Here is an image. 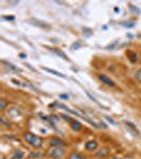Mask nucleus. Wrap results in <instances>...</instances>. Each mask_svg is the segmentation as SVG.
Masks as SVG:
<instances>
[{
    "instance_id": "nucleus-19",
    "label": "nucleus",
    "mask_w": 141,
    "mask_h": 159,
    "mask_svg": "<svg viewBox=\"0 0 141 159\" xmlns=\"http://www.w3.org/2000/svg\"><path fill=\"white\" fill-rule=\"evenodd\" d=\"M75 47H76V49H78V48H80L81 47V43H73V45L72 46H71V49H72V50H75Z\"/></svg>"
},
{
    "instance_id": "nucleus-21",
    "label": "nucleus",
    "mask_w": 141,
    "mask_h": 159,
    "mask_svg": "<svg viewBox=\"0 0 141 159\" xmlns=\"http://www.w3.org/2000/svg\"><path fill=\"white\" fill-rule=\"evenodd\" d=\"M61 117H63V118H64V119H65V120H67V121H69V122H70L71 120H72V119H71L70 117H69V116H66V115H61Z\"/></svg>"
},
{
    "instance_id": "nucleus-22",
    "label": "nucleus",
    "mask_w": 141,
    "mask_h": 159,
    "mask_svg": "<svg viewBox=\"0 0 141 159\" xmlns=\"http://www.w3.org/2000/svg\"><path fill=\"white\" fill-rule=\"evenodd\" d=\"M105 118H106V119L108 120V121L111 122V123H112V124H114V125H116V122H115L114 120L111 119V118H109V117H107V116H105Z\"/></svg>"
},
{
    "instance_id": "nucleus-16",
    "label": "nucleus",
    "mask_w": 141,
    "mask_h": 159,
    "mask_svg": "<svg viewBox=\"0 0 141 159\" xmlns=\"http://www.w3.org/2000/svg\"><path fill=\"white\" fill-rule=\"evenodd\" d=\"M3 64H6L7 65V68H10L11 70H14V71H20V69L19 68H17V67H15L14 65H12V64H10V63H6V61H2Z\"/></svg>"
},
{
    "instance_id": "nucleus-9",
    "label": "nucleus",
    "mask_w": 141,
    "mask_h": 159,
    "mask_svg": "<svg viewBox=\"0 0 141 159\" xmlns=\"http://www.w3.org/2000/svg\"><path fill=\"white\" fill-rule=\"evenodd\" d=\"M127 54V57H129V60L132 61V63H136L137 61V53L134 52V51H129V52L126 53Z\"/></svg>"
},
{
    "instance_id": "nucleus-24",
    "label": "nucleus",
    "mask_w": 141,
    "mask_h": 159,
    "mask_svg": "<svg viewBox=\"0 0 141 159\" xmlns=\"http://www.w3.org/2000/svg\"><path fill=\"white\" fill-rule=\"evenodd\" d=\"M20 57H21V58H25V57H27V55H25V54H22V53H21V54H20Z\"/></svg>"
},
{
    "instance_id": "nucleus-10",
    "label": "nucleus",
    "mask_w": 141,
    "mask_h": 159,
    "mask_svg": "<svg viewBox=\"0 0 141 159\" xmlns=\"http://www.w3.org/2000/svg\"><path fill=\"white\" fill-rule=\"evenodd\" d=\"M68 159H86L85 158V156L84 155H82L81 153H71L70 155H69V157Z\"/></svg>"
},
{
    "instance_id": "nucleus-8",
    "label": "nucleus",
    "mask_w": 141,
    "mask_h": 159,
    "mask_svg": "<svg viewBox=\"0 0 141 159\" xmlns=\"http://www.w3.org/2000/svg\"><path fill=\"white\" fill-rule=\"evenodd\" d=\"M125 124H126V127H127V129H130V132L134 133V135H137V136L139 135V130L137 129V127H136L132 122L126 121V122H125Z\"/></svg>"
},
{
    "instance_id": "nucleus-11",
    "label": "nucleus",
    "mask_w": 141,
    "mask_h": 159,
    "mask_svg": "<svg viewBox=\"0 0 141 159\" xmlns=\"http://www.w3.org/2000/svg\"><path fill=\"white\" fill-rule=\"evenodd\" d=\"M50 51H52V52H54L56 55H58V56H61V57H63L64 60H66V61L68 60V57H67V56H66V54L63 52V51L57 50V49H50Z\"/></svg>"
},
{
    "instance_id": "nucleus-15",
    "label": "nucleus",
    "mask_w": 141,
    "mask_h": 159,
    "mask_svg": "<svg viewBox=\"0 0 141 159\" xmlns=\"http://www.w3.org/2000/svg\"><path fill=\"white\" fill-rule=\"evenodd\" d=\"M135 79H136V81H137L138 83H140V84H141V68L139 69V70L136 71V73H135Z\"/></svg>"
},
{
    "instance_id": "nucleus-13",
    "label": "nucleus",
    "mask_w": 141,
    "mask_h": 159,
    "mask_svg": "<svg viewBox=\"0 0 141 159\" xmlns=\"http://www.w3.org/2000/svg\"><path fill=\"white\" fill-rule=\"evenodd\" d=\"M24 157V153L21 151H15L12 156V159H21Z\"/></svg>"
},
{
    "instance_id": "nucleus-5",
    "label": "nucleus",
    "mask_w": 141,
    "mask_h": 159,
    "mask_svg": "<svg viewBox=\"0 0 141 159\" xmlns=\"http://www.w3.org/2000/svg\"><path fill=\"white\" fill-rule=\"evenodd\" d=\"M98 147H99V144L96 140L87 141L86 144H85V148L88 151V152H93V151H96L97 148H98Z\"/></svg>"
},
{
    "instance_id": "nucleus-6",
    "label": "nucleus",
    "mask_w": 141,
    "mask_h": 159,
    "mask_svg": "<svg viewBox=\"0 0 141 159\" xmlns=\"http://www.w3.org/2000/svg\"><path fill=\"white\" fill-rule=\"evenodd\" d=\"M108 155H109V151H108V148H100V150L97 151V153H96L97 157H100V158H105Z\"/></svg>"
},
{
    "instance_id": "nucleus-14",
    "label": "nucleus",
    "mask_w": 141,
    "mask_h": 159,
    "mask_svg": "<svg viewBox=\"0 0 141 159\" xmlns=\"http://www.w3.org/2000/svg\"><path fill=\"white\" fill-rule=\"evenodd\" d=\"M7 105H9V102H7V101H6L4 99L0 100V110H2V111H3V110L7 108Z\"/></svg>"
},
{
    "instance_id": "nucleus-7",
    "label": "nucleus",
    "mask_w": 141,
    "mask_h": 159,
    "mask_svg": "<svg viewBox=\"0 0 141 159\" xmlns=\"http://www.w3.org/2000/svg\"><path fill=\"white\" fill-rule=\"evenodd\" d=\"M70 127L75 132H80L82 129V124L81 122H79L78 120H71L70 121Z\"/></svg>"
},
{
    "instance_id": "nucleus-20",
    "label": "nucleus",
    "mask_w": 141,
    "mask_h": 159,
    "mask_svg": "<svg viewBox=\"0 0 141 159\" xmlns=\"http://www.w3.org/2000/svg\"><path fill=\"white\" fill-rule=\"evenodd\" d=\"M60 99L68 100V99H69V96H68V94H60Z\"/></svg>"
},
{
    "instance_id": "nucleus-1",
    "label": "nucleus",
    "mask_w": 141,
    "mask_h": 159,
    "mask_svg": "<svg viewBox=\"0 0 141 159\" xmlns=\"http://www.w3.org/2000/svg\"><path fill=\"white\" fill-rule=\"evenodd\" d=\"M22 137H24L25 141L30 145V147H32L34 148H40L43 144V140L42 138L37 135H34L33 133H30V132L24 133Z\"/></svg>"
},
{
    "instance_id": "nucleus-18",
    "label": "nucleus",
    "mask_w": 141,
    "mask_h": 159,
    "mask_svg": "<svg viewBox=\"0 0 141 159\" xmlns=\"http://www.w3.org/2000/svg\"><path fill=\"white\" fill-rule=\"evenodd\" d=\"M122 25L124 27H127V28H133L135 25V22L134 21H130V22H122Z\"/></svg>"
},
{
    "instance_id": "nucleus-3",
    "label": "nucleus",
    "mask_w": 141,
    "mask_h": 159,
    "mask_svg": "<svg viewBox=\"0 0 141 159\" xmlns=\"http://www.w3.org/2000/svg\"><path fill=\"white\" fill-rule=\"evenodd\" d=\"M98 78L100 81L102 82V83H104L105 85H107V86H109V87H114L116 84H115V82L112 81V80L111 78H108L107 75H105V74H98Z\"/></svg>"
},
{
    "instance_id": "nucleus-26",
    "label": "nucleus",
    "mask_w": 141,
    "mask_h": 159,
    "mask_svg": "<svg viewBox=\"0 0 141 159\" xmlns=\"http://www.w3.org/2000/svg\"><path fill=\"white\" fill-rule=\"evenodd\" d=\"M1 159H4V157H2V158H1Z\"/></svg>"
},
{
    "instance_id": "nucleus-2",
    "label": "nucleus",
    "mask_w": 141,
    "mask_h": 159,
    "mask_svg": "<svg viewBox=\"0 0 141 159\" xmlns=\"http://www.w3.org/2000/svg\"><path fill=\"white\" fill-rule=\"evenodd\" d=\"M66 155V150L65 148H55L52 147L48 151V156L53 159H61L64 158Z\"/></svg>"
},
{
    "instance_id": "nucleus-4",
    "label": "nucleus",
    "mask_w": 141,
    "mask_h": 159,
    "mask_svg": "<svg viewBox=\"0 0 141 159\" xmlns=\"http://www.w3.org/2000/svg\"><path fill=\"white\" fill-rule=\"evenodd\" d=\"M49 143H50L51 147H55V148H64V145H65V142L57 137L51 138Z\"/></svg>"
},
{
    "instance_id": "nucleus-23",
    "label": "nucleus",
    "mask_w": 141,
    "mask_h": 159,
    "mask_svg": "<svg viewBox=\"0 0 141 159\" xmlns=\"http://www.w3.org/2000/svg\"><path fill=\"white\" fill-rule=\"evenodd\" d=\"M12 82H14V83H15V84H16V85H20V82H18V81H16V80H14V79H13V80H12Z\"/></svg>"
},
{
    "instance_id": "nucleus-25",
    "label": "nucleus",
    "mask_w": 141,
    "mask_h": 159,
    "mask_svg": "<svg viewBox=\"0 0 141 159\" xmlns=\"http://www.w3.org/2000/svg\"><path fill=\"white\" fill-rule=\"evenodd\" d=\"M111 159H122V158H120V157H116V156H115V157H111Z\"/></svg>"
},
{
    "instance_id": "nucleus-17",
    "label": "nucleus",
    "mask_w": 141,
    "mask_h": 159,
    "mask_svg": "<svg viewBox=\"0 0 141 159\" xmlns=\"http://www.w3.org/2000/svg\"><path fill=\"white\" fill-rule=\"evenodd\" d=\"M1 123L4 125V126H7V127H11V124H10V122L9 121H6V118H4L3 116L1 117Z\"/></svg>"
},
{
    "instance_id": "nucleus-12",
    "label": "nucleus",
    "mask_w": 141,
    "mask_h": 159,
    "mask_svg": "<svg viewBox=\"0 0 141 159\" xmlns=\"http://www.w3.org/2000/svg\"><path fill=\"white\" fill-rule=\"evenodd\" d=\"M43 70H46L47 72H49V73H53L54 75L56 76H61V78H66L65 75H64L63 73H61V72H57V71H55V70H53V69H49V68H43Z\"/></svg>"
}]
</instances>
